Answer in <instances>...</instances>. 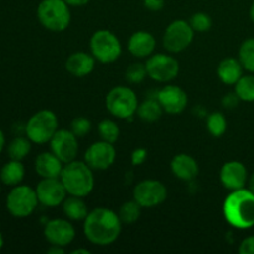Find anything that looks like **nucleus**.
Wrapping results in <instances>:
<instances>
[{"label":"nucleus","instance_id":"obj_5","mask_svg":"<svg viewBox=\"0 0 254 254\" xmlns=\"http://www.w3.org/2000/svg\"><path fill=\"white\" fill-rule=\"evenodd\" d=\"M59 130V118L49 109L36 112L25 124V135L34 144L50 143Z\"/></svg>","mask_w":254,"mask_h":254},{"label":"nucleus","instance_id":"obj_12","mask_svg":"<svg viewBox=\"0 0 254 254\" xmlns=\"http://www.w3.org/2000/svg\"><path fill=\"white\" fill-rule=\"evenodd\" d=\"M117 158L114 144L99 140L92 144L84 153V161L93 170L103 171L111 168Z\"/></svg>","mask_w":254,"mask_h":254},{"label":"nucleus","instance_id":"obj_43","mask_svg":"<svg viewBox=\"0 0 254 254\" xmlns=\"http://www.w3.org/2000/svg\"><path fill=\"white\" fill-rule=\"evenodd\" d=\"M72 254H89L91 252H89L88 250H83V248H77V250H74V251H72L71 252Z\"/></svg>","mask_w":254,"mask_h":254},{"label":"nucleus","instance_id":"obj_9","mask_svg":"<svg viewBox=\"0 0 254 254\" xmlns=\"http://www.w3.org/2000/svg\"><path fill=\"white\" fill-rule=\"evenodd\" d=\"M195 31L190 22L175 20L166 27L163 35V46L170 54H179L188 49L193 41Z\"/></svg>","mask_w":254,"mask_h":254},{"label":"nucleus","instance_id":"obj_6","mask_svg":"<svg viewBox=\"0 0 254 254\" xmlns=\"http://www.w3.org/2000/svg\"><path fill=\"white\" fill-rule=\"evenodd\" d=\"M138 107V97L129 87L117 86L106 96L107 111L118 119H130L136 114Z\"/></svg>","mask_w":254,"mask_h":254},{"label":"nucleus","instance_id":"obj_19","mask_svg":"<svg viewBox=\"0 0 254 254\" xmlns=\"http://www.w3.org/2000/svg\"><path fill=\"white\" fill-rule=\"evenodd\" d=\"M170 169L173 175L181 181L195 180L200 173V168H198V163L196 161V159L184 153L174 156L170 163Z\"/></svg>","mask_w":254,"mask_h":254},{"label":"nucleus","instance_id":"obj_33","mask_svg":"<svg viewBox=\"0 0 254 254\" xmlns=\"http://www.w3.org/2000/svg\"><path fill=\"white\" fill-rule=\"evenodd\" d=\"M189 22L195 32H206L212 27V19L206 12H196Z\"/></svg>","mask_w":254,"mask_h":254},{"label":"nucleus","instance_id":"obj_39","mask_svg":"<svg viewBox=\"0 0 254 254\" xmlns=\"http://www.w3.org/2000/svg\"><path fill=\"white\" fill-rule=\"evenodd\" d=\"M64 1L72 7H79V6H84V5H87L91 0H64Z\"/></svg>","mask_w":254,"mask_h":254},{"label":"nucleus","instance_id":"obj_13","mask_svg":"<svg viewBox=\"0 0 254 254\" xmlns=\"http://www.w3.org/2000/svg\"><path fill=\"white\" fill-rule=\"evenodd\" d=\"M50 148L62 163H71L78 154V138L71 130L59 129L50 140Z\"/></svg>","mask_w":254,"mask_h":254},{"label":"nucleus","instance_id":"obj_1","mask_svg":"<svg viewBox=\"0 0 254 254\" xmlns=\"http://www.w3.org/2000/svg\"><path fill=\"white\" fill-rule=\"evenodd\" d=\"M122 221L118 213L107 207L89 211L83 221L84 237L96 246H109L118 240L122 232Z\"/></svg>","mask_w":254,"mask_h":254},{"label":"nucleus","instance_id":"obj_34","mask_svg":"<svg viewBox=\"0 0 254 254\" xmlns=\"http://www.w3.org/2000/svg\"><path fill=\"white\" fill-rule=\"evenodd\" d=\"M92 123L88 118L86 117H76L73 121L71 122V129L69 130L77 136V138H83L87 134L91 131Z\"/></svg>","mask_w":254,"mask_h":254},{"label":"nucleus","instance_id":"obj_24","mask_svg":"<svg viewBox=\"0 0 254 254\" xmlns=\"http://www.w3.org/2000/svg\"><path fill=\"white\" fill-rule=\"evenodd\" d=\"M61 206L64 216L69 221H84L89 212L83 197H78V196L68 195V197L64 198Z\"/></svg>","mask_w":254,"mask_h":254},{"label":"nucleus","instance_id":"obj_28","mask_svg":"<svg viewBox=\"0 0 254 254\" xmlns=\"http://www.w3.org/2000/svg\"><path fill=\"white\" fill-rule=\"evenodd\" d=\"M206 127L211 135L215 138H220L227 130V119L221 112H213L207 117Z\"/></svg>","mask_w":254,"mask_h":254},{"label":"nucleus","instance_id":"obj_14","mask_svg":"<svg viewBox=\"0 0 254 254\" xmlns=\"http://www.w3.org/2000/svg\"><path fill=\"white\" fill-rule=\"evenodd\" d=\"M36 195L39 202L49 208L61 206L67 197V191L62 184L61 179H42L36 186Z\"/></svg>","mask_w":254,"mask_h":254},{"label":"nucleus","instance_id":"obj_31","mask_svg":"<svg viewBox=\"0 0 254 254\" xmlns=\"http://www.w3.org/2000/svg\"><path fill=\"white\" fill-rule=\"evenodd\" d=\"M98 133L101 135V140L108 141V143L114 144L119 139V130L118 124L112 119H103L98 124Z\"/></svg>","mask_w":254,"mask_h":254},{"label":"nucleus","instance_id":"obj_20","mask_svg":"<svg viewBox=\"0 0 254 254\" xmlns=\"http://www.w3.org/2000/svg\"><path fill=\"white\" fill-rule=\"evenodd\" d=\"M156 40L153 34L148 31H136L128 41V50L136 59H148L154 54Z\"/></svg>","mask_w":254,"mask_h":254},{"label":"nucleus","instance_id":"obj_40","mask_svg":"<svg viewBox=\"0 0 254 254\" xmlns=\"http://www.w3.org/2000/svg\"><path fill=\"white\" fill-rule=\"evenodd\" d=\"M64 252V247H59V246H51L47 253L50 254H62Z\"/></svg>","mask_w":254,"mask_h":254},{"label":"nucleus","instance_id":"obj_10","mask_svg":"<svg viewBox=\"0 0 254 254\" xmlns=\"http://www.w3.org/2000/svg\"><path fill=\"white\" fill-rule=\"evenodd\" d=\"M148 76L159 83H168L178 77L180 71L179 61L168 54H153L145 62Z\"/></svg>","mask_w":254,"mask_h":254},{"label":"nucleus","instance_id":"obj_42","mask_svg":"<svg viewBox=\"0 0 254 254\" xmlns=\"http://www.w3.org/2000/svg\"><path fill=\"white\" fill-rule=\"evenodd\" d=\"M248 189L254 193V173L250 179H248Z\"/></svg>","mask_w":254,"mask_h":254},{"label":"nucleus","instance_id":"obj_37","mask_svg":"<svg viewBox=\"0 0 254 254\" xmlns=\"http://www.w3.org/2000/svg\"><path fill=\"white\" fill-rule=\"evenodd\" d=\"M241 99L238 98V96L235 93H228L226 94L225 97L222 98V106L227 109H233L238 106Z\"/></svg>","mask_w":254,"mask_h":254},{"label":"nucleus","instance_id":"obj_35","mask_svg":"<svg viewBox=\"0 0 254 254\" xmlns=\"http://www.w3.org/2000/svg\"><path fill=\"white\" fill-rule=\"evenodd\" d=\"M146 159H148V151H146V149L136 148L135 150L131 153L130 160L134 166L143 165V164L146 161Z\"/></svg>","mask_w":254,"mask_h":254},{"label":"nucleus","instance_id":"obj_16","mask_svg":"<svg viewBox=\"0 0 254 254\" xmlns=\"http://www.w3.org/2000/svg\"><path fill=\"white\" fill-rule=\"evenodd\" d=\"M156 99L168 114H180L188 106V94L181 87L168 84L164 86L156 94Z\"/></svg>","mask_w":254,"mask_h":254},{"label":"nucleus","instance_id":"obj_26","mask_svg":"<svg viewBox=\"0 0 254 254\" xmlns=\"http://www.w3.org/2000/svg\"><path fill=\"white\" fill-rule=\"evenodd\" d=\"M31 144L27 136H16L7 145V155L11 160L22 161L31 151Z\"/></svg>","mask_w":254,"mask_h":254},{"label":"nucleus","instance_id":"obj_41","mask_svg":"<svg viewBox=\"0 0 254 254\" xmlns=\"http://www.w3.org/2000/svg\"><path fill=\"white\" fill-rule=\"evenodd\" d=\"M4 146H5V135L4 133H2L1 129H0V154H1L2 150H4Z\"/></svg>","mask_w":254,"mask_h":254},{"label":"nucleus","instance_id":"obj_4","mask_svg":"<svg viewBox=\"0 0 254 254\" xmlns=\"http://www.w3.org/2000/svg\"><path fill=\"white\" fill-rule=\"evenodd\" d=\"M69 7L64 0H42L36 10L37 20L49 31H64L71 24Z\"/></svg>","mask_w":254,"mask_h":254},{"label":"nucleus","instance_id":"obj_22","mask_svg":"<svg viewBox=\"0 0 254 254\" xmlns=\"http://www.w3.org/2000/svg\"><path fill=\"white\" fill-rule=\"evenodd\" d=\"M243 66L240 60L235 57H226L218 64L217 76L222 83L227 86H235L243 76Z\"/></svg>","mask_w":254,"mask_h":254},{"label":"nucleus","instance_id":"obj_36","mask_svg":"<svg viewBox=\"0 0 254 254\" xmlns=\"http://www.w3.org/2000/svg\"><path fill=\"white\" fill-rule=\"evenodd\" d=\"M238 252L241 254H254V236L246 237L245 240L241 242Z\"/></svg>","mask_w":254,"mask_h":254},{"label":"nucleus","instance_id":"obj_38","mask_svg":"<svg viewBox=\"0 0 254 254\" xmlns=\"http://www.w3.org/2000/svg\"><path fill=\"white\" fill-rule=\"evenodd\" d=\"M143 4L150 11H160L165 5V0H143Z\"/></svg>","mask_w":254,"mask_h":254},{"label":"nucleus","instance_id":"obj_18","mask_svg":"<svg viewBox=\"0 0 254 254\" xmlns=\"http://www.w3.org/2000/svg\"><path fill=\"white\" fill-rule=\"evenodd\" d=\"M96 61L93 55L88 54L84 51H77L69 55L66 60V71L69 74L77 78H83V77L88 76L92 73L96 66Z\"/></svg>","mask_w":254,"mask_h":254},{"label":"nucleus","instance_id":"obj_30","mask_svg":"<svg viewBox=\"0 0 254 254\" xmlns=\"http://www.w3.org/2000/svg\"><path fill=\"white\" fill-rule=\"evenodd\" d=\"M238 60L246 71L254 73V39H247L242 42L238 51Z\"/></svg>","mask_w":254,"mask_h":254},{"label":"nucleus","instance_id":"obj_25","mask_svg":"<svg viewBox=\"0 0 254 254\" xmlns=\"http://www.w3.org/2000/svg\"><path fill=\"white\" fill-rule=\"evenodd\" d=\"M163 113V107L156 98H149L144 101L143 103H139L138 111H136L139 118L144 122H148V123L159 121Z\"/></svg>","mask_w":254,"mask_h":254},{"label":"nucleus","instance_id":"obj_27","mask_svg":"<svg viewBox=\"0 0 254 254\" xmlns=\"http://www.w3.org/2000/svg\"><path fill=\"white\" fill-rule=\"evenodd\" d=\"M141 208L143 207L134 198L130 201H126L119 207L118 211V216L121 218L122 223H124V225H133L134 222H136L140 218Z\"/></svg>","mask_w":254,"mask_h":254},{"label":"nucleus","instance_id":"obj_15","mask_svg":"<svg viewBox=\"0 0 254 254\" xmlns=\"http://www.w3.org/2000/svg\"><path fill=\"white\" fill-rule=\"evenodd\" d=\"M44 236L51 246L64 248L73 242L76 237V230L68 220L55 218L45 223Z\"/></svg>","mask_w":254,"mask_h":254},{"label":"nucleus","instance_id":"obj_23","mask_svg":"<svg viewBox=\"0 0 254 254\" xmlns=\"http://www.w3.org/2000/svg\"><path fill=\"white\" fill-rule=\"evenodd\" d=\"M25 178V166L22 165L21 161L11 160L10 159L6 164L2 165L0 169V181L4 185L14 188V186L20 185Z\"/></svg>","mask_w":254,"mask_h":254},{"label":"nucleus","instance_id":"obj_2","mask_svg":"<svg viewBox=\"0 0 254 254\" xmlns=\"http://www.w3.org/2000/svg\"><path fill=\"white\" fill-rule=\"evenodd\" d=\"M222 212L233 228L250 230L254 227V193L246 188L231 191L223 201Z\"/></svg>","mask_w":254,"mask_h":254},{"label":"nucleus","instance_id":"obj_17","mask_svg":"<svg viewBox=\"0 0 254 254\" xmlns=\"http://www.w3.org/2000/svg\"><path fill=\"white\" fill-rule=\"evenodd\" d=\"M248 171L245 164L241 161H227L220 170V181L223 188L230 191L246 188L248 183Z\"/></svg>","mask_w":254,"mask_h":254},{"label":"nucleus","instance_id":"obj_32","mask_svg":"<svg viewBox=\"0 0 254 254\" xmlns=\"http://www.w3.org/2000/svg\"><path fill=\"white\" fill-rule=\"evenodd\" d=\"M146 76H148V72H146L145 64L140 62L131 64L126 71L127 81L130 83H141L146 78Z\"/></svg>","mask_w":254,"mask_h":254},{"label":"nucleus","instance_id":"obj_44","mask_svg":"<svg viewBox=\"0 0 254 254\" xmlns=\"http://www.w3.org/2000/svg\"><path fill=\"white\" fill-rule=\"evenodd\" d=\"M250 17H251V20H252V21L254 22V0L252 2V5H251V7H250Z\"/></svg>","mask_w":254,"mask_h":254},{"label":"nucleus","instance_id":"obj_21","mask_svg":"<svg viewBox=\"0 0 254 254\" xmlns=\"http://www.w3.org/2000/svg\"><path fill=\"white\" fill-rule=\"evenodd\" d=\"M64 164L52 151L41 153L35 159V171L41 179H56L61 176Z\"/></svg>","mask_w":254,"mask_h":254},{"label":"nucleus","instance_id":"obj_45","mask_svg":"<svg viewBox=\"0 0 254 254\" xmlns=\"http://www.w3.org/2000/svg\"><path fill=\"white\" fill-rule=\"evenodd\" d=\"M4 247V236H2V233L0 232V250Z\"/></svg>","mask_w":254,"mask_h":254},{"label":"nucleus","instance_id":"obj_7","mask_svg":"<svg viewBox=\"0 0 254 254\" xmlns=\"http://www.w3.org/2000/svg\"><path fill=\"white\" fill-rule=\"evenodd\" d=\"M36 190L27 185H16L6 196V210L15 218H26L35 212L39 205Z\"/></svg>","mask_w":254,"mask_h":254},{"label":"nucleus","instance_id":"obj_11","mask_svg":"<svg viewBox=\"0 0 254 254\" xmlns=\"http://www.w3.org/2000/svg\"><path fill=\"white\" fill-rule=\"evenodd\" d=\"M168 190L161 181L146 179L135 185L133 190V198L143 208H154L165 202Z\"/></svg>","mask_w":254,"mask_h":254},{"label":"nucleus","instance_id":"obj_29","mask_svg":"<svg viewBox=\"0 0 254 254\" xmlns=\"http://www.w3.org/2000/svg\"><path fill=\"white\" fill-rule=\"evenodd\" d=\"M235 92L243 102H254V76H242L235 84Z\"/></svg>","mask_w":254,"mask_h":254},{"label":"nucleus","instance_id":"obj_8","mask_svg":"<svg viewBox=\"0 0 254 254\" xmlns=\"http://www.w3.org/2000/svg\"><path fill=\"white\" fill-rule=\"evenodd\" d=\"M89 49L94 59L101 64H112L122 55V45L116 34L109 30H98L89 40Z\"/></svg>","mask_w":254,"mask_h":254},{"label":"nucleus","instance_id":"obj_3","mask_svg":"<svg viewBox=\"0 0 254 254\" xmlns=\"http://www.w3.org/2000/svg\"><path fill=\"white\" fill-rule=\"evenodd\" d=\"M60 179L68 195L86 197L94 189L93 169L89 168L84 160L64 164Z\"/></svg>","mask_w":254,"mask_h":254}]
</instances>
